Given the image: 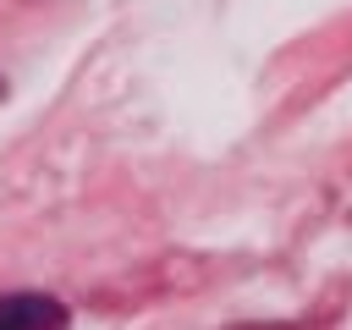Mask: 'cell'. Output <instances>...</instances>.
Instances as JSON below:
<instances>
[{"instance_id": "1", "label": "cell", "mask_w": 352, "mask_h": 330, "mask_svg": "<svg viewBox=\"0 0 352 330\" xmlns=\"http://www.w3.org/2000/svg\"><path fill=\"white\" fill-rule=\"evenodd\" d=\"M0 330H66V308L44 292H11L0 297Z\"/></svg>"}]
</instances>
